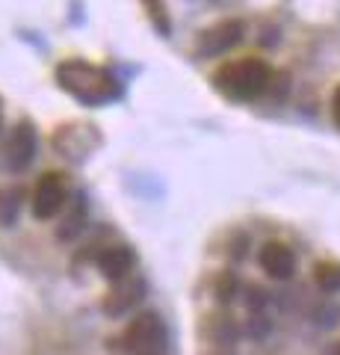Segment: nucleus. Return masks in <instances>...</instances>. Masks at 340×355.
<instances>
[{
    "instance_id": "f257e3e1",
    "label": "nucleus",
    "mask_w": 340,
    "mask_h": 355,
    "mask_svg": "<svg viewBox=\"0 0 340 355\" xmlns=\"http://www.w3.org/2000/svg\"><path fill=\"white\" fill-rule=\"evenodd\" d=\"M53 77H57L62 92L78 98L86 107L116 101V98L122 95V86H118L113 71L101 69V65H92L86 60H62L57 69H53Z\"/></svg>"
},
{
    "instance_id": "f03ea898",
    "label": "nucleus",
    "mask_w": 340,
    "mask_h": 355,
    "mask_svg": "<svg viewBox=\"0 0 340 355\" xmlns=\"http://www.w3.org/2000/svg\"><path fill=\"white\" fill-rule=\"evenodd\" d=\"M213 86L234 101H255L272 86V69L258 57H240L219 65L213 71Z\"/></svg>"
},
{
    "instance_id": "7ed1b4c3",
    "label": "nucleus",
    "mask_w": 340,
    "mask_h": 355,
    "mask_svg": "<svg viewBox=\"0 0 340 355\" xmlns=\"http://www.w3.org/2000/svg\"><path fill=\"white\" fill-rule=\"evenodd\" d=\"M166 343H169V331L163 317L157 311H139L116 338H109L107 349L118 355H163Z\"/></svg>"
},
{
    "instance_id": "20e7f679",
    "label": "nucleus",
    "mask_w": 340,
    "mask_h": 355,
    "mask_svg": "<svg viewBox=\"0 0 340 355\" xmlns=\"http://www.w3.org/2000/svg\"><path fill=\"white\" fill-rule=\"evenodd\" d=\"M199 335L216 352H231L237 347L240 335H243V329H240L237 317L228 308H216V311H207L199 320Z\"/></svg>"
},
{
    "instance_id": "39448f33",
    "label": "nucleus",
    "mask_w": 340,
    "mask_h": 355,
    "mask_svg": "<svg viewBox=\"0 0 340 355\" xmlns=\"http://www.w3.org/2000/svg\"><path fill=\"white\" fill-rule=\"evenodd\" d=\"M145 291H148L145 279H142V275H136V272H130L127 279L113 282V291H109V293L104 296L101 311H104V314H107L109 320L125 317V314H130V311H134V308L142 302V296H145Z\"/></svg>"
},
{
    "instance_id": "423d86ee",
    "label": "nucleus",
    "mask_w": 340,
    "mask_h": 355,
    "mask_svg": "<svg viewBox=\"0 0 340 355\" xmlns=\"http://www.w3.org/2000/svg\"><path fill=\"white\" fill-rule=\"evenodd\" d=\"M240 39H243V24L237 18H228V21H219V24L207 27L199 42H195V53L202 60H213V57H222L231 48H237Z\"/></svg>"
},
{
    "instance_id": "0eeeda50",
    "label": "nucleus",
    "mask_w": 340,
    "mask_h": 355,
    "mask_svg": "<svg viewBox=\"0 0 340 355\" xmlns=\"http://www.w3.org/2000/svg\"><path fill=\"white\" fill-rule=\"evenodd\" d=\"M65 202V184L60 172H45L39 175L36 187H33V216L36 219H53L62 214Z\"/></svg>"
},
{
    "instance_id": "6e6552de",
    "label": "nucleus",
    "mask_w": 340,
    "mask_h": 355,
    "mask_svg": "<svg viewBox=\"0 0 340 355\" xmlns=\"http://www.w3.org/2000/svg\"><path fill=\"white\" fill-rule=\"evenodd\" d=\"M6 166L12 172H21V169H27L30 160L36 157V128L30 125V121H21V125L12 128V133H9V139H6Z\"/></svg>"
},
{
    "instance_id": "1a4fd4ad",
    "label": "nucleus",
    "mask_w": 340,
    "mask_h": 355,
    "mask_svg": "<svg viewBox=\"0 0 340 355\" xmlns=\"http://www.w3.org/2000/svg\"><path fill=\"white\" fill-rule=\"evenodd\" d=\"M258 263L269 279H278V282L290 279V275L296 272V254H293V249L287 246V243H281V240L263 243L260 252H258Z\"/></svg>"
},
{
    "instance_id": "9d476101",
    "label": "nucleus",
    "mask_w": 340,
    "mask_h": 355,
    "mask_svg": "<svg viewBox=\"0 0 340 355\" xmlns=\"http://www.w3.org/2000/svg\"><path fill=\"white\" fill-rule=\"evenodd\" d=\"M95 263H98V270H101L104 279L118 282V279H127V275L134 272L136 254L130 246H125V243H109V246H104L101 252H98Z\"/></svg>"
},
{
    "instance_id": "9b49d317",
    "label": "nucleus",
    "mask_w": 340,
    "mask_h": 355,
    "mask_svg": "<svg viewBox=\"0 0 340 355\" xmlns=\"http://www.w3.org/2000/svg\"><path fill=\"white\" fill-rule=\"evenodd\" d=\"M62 210H65V216H62L60 228H57V237H60V240H74V237H78L80 231L86 228V219H89V214H86L83 196H74V202H69Z\"/></svg>"
},
{
    "instance_id": "f8f14e48",
    "label": "nucleus",
    "mask_w": 340,
    "mask_h": 355,
    "mask_svg": "<svg viewBox=\"0 0 340 355\" xmlns=\"http://www.w3.org/2000/svg\"><path fill=\"white\" fill-rule=\"evenodd\" d=\"M314 282L323 293H340V263L337 261H316Z\"/></svg>"
},
{
    "instance_id": "ddd939ff",
    "label": "nucleus",
    "mask_w": 340,
    "mask_h": 355,
    "mask_svg": "<svg viewBox=\"0 0 340 355\" xmlns=\"http://www.w3.org/2000/svg\"><path fill=\"white\" fill-rule=\"evenodd\" d=\"M211 293L219 305H231L237 293H240V282L234 272H216L213 282H211Z\"/></svg>"
},
{
    "instance_id": "4468645a",
    "label": "nucleus",
    "mask_w": 340,
    "mask_h": 355,
    "mask_svg": "<svg viewBox=\"0 0 340 355\" xmlns=\"http://www.w3.org/2000/svg\"><path fill=\"white\" fill-rule=\"evenodd\" d=\"M18 214H21V190L18 187H6V190H0V225L3 228L15 225Z\"/></svg>"
},
{
    "instance_id": "2eb2a0df",
    "label": "nucleus",
    "mask_w": 340,
    "mask_h": 355,
    "mask_svg": "<svg viewBox=\"0 0 340 355\" xmlns=\"http://www.w3.org/2000/svg\"><path fill=\"white\" fill-rule=\"evenodd\" d=\"M139 3L145 6L151 24H154V30L160 33V36H169V33H172V21H169V12H166V3H163V0H139Z\"/></svg>"
},
{
    "instance_id": "dca6fc26",
    "label": "nucleus",
    "mask_w": 340,
    "mask_h": 355,
    "mask_svg": "<svg viewBox=\"0 0 340 355\" xmlns=\"http://www.w3.org/2000/svg\"><path fill=\"white\" fill-rule=\"evenodd\" d=\"M272 331V320L263 314V311H249V320H246V335L251 340H267Z\"/></svg>"
},
{
    "instance_id": "f3484780",
    "label": "nucleus",
    "mask_w": 340,
    "mask_h": 355,
    "mask_svg": "<svg viewBox=\"0 0 340 355\" xmlns=\"http://www.w3.org/2000/svg\"><path fill=\"white\" fill-rule=\"evenodd\" d=\"M225 254L231 261H243L246 258V254H249V234H246V231H231V234H228Z\"/></svg>"
},
{
    "instance_id": "a211bd4d",
    "label": "nucleus",
    "mask_w": 340,
    "mask_h": 355,
    "mask_svg": "<svg viewBox=\"0 0 340 355\" xmlns=\"http://www.w3.org/2000/svg\"><path fill=\"white\" fill-rule=\"evenodd\" d=\"M246 302H249V311H263V308H267V293L258 291V287H251Z\"/></svg>"
},
{
    "instance_id": "6ab92c4d",
    "label": "nucleus",
    "mask_w": 340,
    "mask_h": 355,
    "mask_svg": "<svg viewBox=\"0 0 340 355\" xmlns=\"http://www.w3.org/2000/svg\"><path fill=\"white\" fill-rule=\"evenodd\" d=\"M332 119H334V125L340 128V86L334 89V95H332Z\"/></svg>"
},
{
    "instance_id": "aec40b11",
    "label": "nucleus",
    "mask_w": 340,
    "mask_h": 355,
    "mask_svg": "<svg viewBox=\"0 0 340 355\" xmlns=\"http://www.w3.org/2000/svg\"><path fill=\"white\" fill-rule=\"evenodd\" d=\"M207 355H231V352H216V349H213V352H207Z\"/></svg>"
},
{
    "instance_id": "412c9836",
    "label": "nucleus",
    "mask_w": 340,
    "mask_h": 355,
    "mask_svg": "<svg viewBox=\"0 0 340 355\" xmlns=\"http://www.w3.org/2000/svg\"><path fill=\"white\" fill-rule=\"evenodd\" d=\"M0 125H3V104H0Z\"/></svg>"
},
{
    "instance_id": "4be33fe9",
    "label": "nucleus",
    "mask_w": 340,
    "mask_h": 355,
    "mask_svg": "<svg viewBox=\"0 0 340 355\" xmlns=\"http://www.w3.org/2000/svg\"><path fill=\"white\" fill-rule=\"evenodd\" d=\"M337 355H340V343H337Z\"/></svg>"
}]
</instances>
